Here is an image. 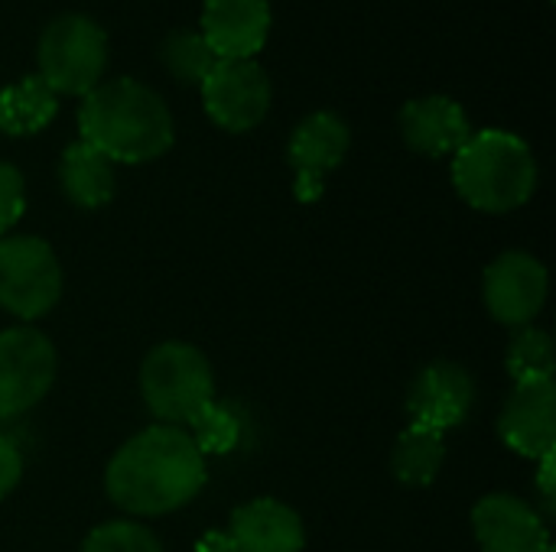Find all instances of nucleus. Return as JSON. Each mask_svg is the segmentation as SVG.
I'll use <instances>...</instances> for the list:
<instances>
[{
  "instance_id": "f257e3e1",
  "label": "nucleus",
  "mask_w": 556,
  "mask_h": 552,
  "mask_svg": "<svg viewBox=\"0 0 556 552\" xmlns=\"http://www.w3.org/2000/svg\"><path fill=\"white\" fill-rule=\"evenodd\" d=\"M208 482V468L182 426H147L130 436L104 472V491L114 508L134 517H163L189 501Z\"/></svg>"
},
{
  "instance_id": "f03ea898",
  "label": "nucleus",
  "mask_w": 556,
  "mask_h": 552,
  "mask_svg": "<svg viewBox=\"0 0 556 552\" xmlns=\"http://www.w3.org/2000/svg\"><path fill=\"white\" fill-rule=\"evenodd\" d=\"M78 133L111 163L160 159L176 137L163 94L137 78H111L81 98Z\"/></svg>"
},
{
  "instance_id": "7ed1b4c3",
  "label": "nucleus",
  "mask_w": 556,
  "mask_h": 552,
  "mask_svg": "<svg viewBox=\"0 0 556 552\" xmlns=\"http://www.w3.org/2000/svg\"><path fill=\"white\" fill-rule=\"evenodd\" d=\"M534 150L508 130H472L453 153V185L466 205L485 215H508L538 192Z\"/></svg>"
},
{
  "instance_id": "20e7f679",
  "label": "nucleus",
  "mask_w": 556,
  "mask_h": 552,
  "mask_svg": "<svg viewBox=\"0 0 556 552\" xmlns=\"http://www.w3.org/2000/svg\"><path fill=\"white\" fill-rule=\"evenodd\" d=\"M140 397L163 426H186L215 400L208 358L189 342H160L140 364Z\"/></svg>"
},
{
  "instance_id": "39448f33",
  "label": "nucleus",
  "mask_w": 556,
  "mask_h": 552,
  "mask_svg": "<svg viewBox=\"0 0 556 552\" xmlns=\"http://www.w3.org/2000/svg\"><path fill=\"white\" fill-rule=\"evenodd\" d=\"M39 78L55 94L85 98L104 81L108 33L85 13H62L46 23L36 42Z\"/></svg>"
},
{
  "instance_id": "423d86ee",
  "label": "nucleus",
  "mask_w": 556,
  "mask_h": 552,
  "mask_svg": "<svg viewBox=\"0 0 556 552\" xmlns=\"http://www.w3.org/2000/svg\"><path fill=\"white\" fill-rule=\"evenodd\" d=\"M62 283V264L42 238H0V309L29 325L59 306Z\"/></svg>"
},
{
  "instance_id": "0eeeda50",
  "label": "nucleus",
  "mask_w": 556,
  "mask_h": 552,
  "mask_svg": "<svg viewBox=\"0 0 556 552\" xmlns=\"http://www.w3.org/2000/svg\"><path fill=\"white\" fill-rule=\"evenodd\" d=\"M59 355L36 325H13L0 332V420L29 413L55 384Z\"/></svg>"
},
{
  "instance_id": "6e6552de",
  "label": "nucleus",
  "mask_w": 556,
  "mask_h": 552,
  "mask_svg": "<svg viewBox=\"0 0 556 552\" xmlns=\"http://www.w3.org/2000/svg\"><path fill=\"white\" fill-rule=\"evenodd\" d=\"M199 88L205 114L228 133L254 130L270 114L274 85L257 59H218Z\"/></svg>"
},
{
  "instance_id": "1a4fd4ad",
  "label": "nucleus",
  "mask_w": 556,
  "mask_h": 552,
  "mask_svg": "<svg viewBox=\"0 0 556 552\" xmlns=\"http://www.w3.org/2000/svg\"><path fill=\"white\" fill-rule=\"evenodd\" d=\"M352 146V130L336 111L306 114L287 143V163L293 169V195L303 205H313L326 192V176L342 166Z\"/></svg>"
},
{
  "instance_id": "9d476101",
  "label": "nucleus",
  "mask_w": 556,
  "mask_h": 552,
  "mask_svg": "<svg viewBox=\"0 0 556 552\" xmlns=\"http://www.w3.org/2000/svg\"><path fill=\"white\" fill-rule=\"evenodd\" d=\"M303 517L277 498H254L235 508L228 534H205L195 552H303Z\"/></svg>"
},
{
  "instance_id": "9b49d317",
  "label": "nucleus",
  "mask_w": 556,
  "mask_h": 552,
  "mask_svg": "<svg viewBox=\"0 0 556 552\" xmlns=\"http://www.w3.org/2000/svg\"><path fill=\"white\" fill-rule=\"evenodd\" d=\"M551 277L547 267L528 251H505L485 267L482 293L485 309L498 325L525 329L534 325L547 303Z\"/></svg>"
},
{
  "instance_id": "f8f14e48",
  "label": "nucleus",
  "mask_w": 556,
  "mask_h": 552,
  "mask_svg": "<svg viewBox=\"0 0 556 552\" xmlns=\"http://www.w3.org/2000/svg\"><path fill=\"white\" fill-rule=\"evenodd\" d=\"M476 407V381L456 361H433L427 364L407 390V416L410 426L446 433L463 426Z\"/></svg>"
},
{
  "instance_id": "ddd939ff",
  "label": "nucleus",
  "mask_w": 556,
  "mask_h": 552,
  "mask_svg": "<svg viewBox=\"0 0 556 552\" xmlns=\"http://www.w3.org/2000/svg\"><path fill=\"white\" fill-rule=\"evenodd\" d=\"M472 534L482 552H551L547 521L518 495H489L472 508Z\"/></svg>"
},
{
  "instance_id": "4468645a",
  "label": "nucleus",
  "mask_w": 556,
  "mask_h": 552,
  "mask_svg": "<svg viewBox=\"0 0 556 552\" xmlns=\"http://www.w3.org/2000/svg\"><path fill=\"white\" fill-rule=\"evenodd\" d=\"M502 442L518 452L521 459H544L556 449V384L554 381H531L515 384L511 397L498 416Z\"/></svg>"
},
{
  "instance_id": "2eb2a0df",
  "label": "nucleus",
  "mask_w": 556,
  "mask_h": 552,
  "mask_svg": "<svg viewBox=\"0 0 556 552\" xmlns=\"http://www.w3.org/2000/svg\"><path fill=\"white\" fill-rule=\"evenodd\" d=\"M199 33L218 59H254L270 36V3L205 0Z\"/></svg>"
},
{
  "instance_id": "dca6fc26",
  "label": "nucleus",
  "mask_w": 556,
  "mask_h": 552,
  "mask_svg": "<svg viewBox=\"0 0 556 552\" xmlns=\"http://www.w3.org/2000/svg\"><path fill=\"white\" fill-rule=\"evenodd\" d=\"M401 137L414 153L424 156H453L469 137H472V124L469 114L463 111L459 101L446 98V94H427V98H414L401 107Z\"/></svg>"
},
{
  "instance_id": "f3484780",
  "label": "nucleus",
  "mask_w": 556,
  "mask_h": 552,
  "mask_svg": "<svg viewBox=\"0 0 556 552\" xmlns=\"http://www.w3.org/2000/svg\"><path fill=\"white\" fill-rule=\"evenodd\" d=\"M59 185L75 208L98 211L114 198L117 189L114 163L94 146H88L85 140H75L65 146L59 159Z\"/></svg>"
},
{
  "instance_id": "a211bd4d",
  "label": "nucleus",
  "mask_w": 556,
  "mask_h": 552,
  "mask_svg": "<svg viewBox=\"0 0 556 552\" xmlns=\"http://www.w3.org/2000/svg\"><path fill=\"white\" fill-rule=\"evenodd\" d=\"M55 111L59 94L39 75H26L0 91V133L33 137L55 120Z\"/></svg>"
},
{
  "instance_id": "6ab92c4d",
  "label": "nucleus",
  "mask_w": 556,
  "mask_h": 552,
  "mask_svg": "<svg viewBox=\"0 0 556 552\" xmlns=\"http://www.w3.org/2000/svg\"><path fill=\"white\" fill-rule=\"evenodd\" d=\"M446 462V442L433 429L407 426L391 452V472L407 488H427L440 478Z\"/></svg>"
},
{
  "instance_id": "aec40b11",
  "label": "nucleus",
  "mask_w": 556,
  "mask_h": 552,
  "mask_svg": "<svg viewBox=\"0 0 556 552\" xmlns=\"http://www.w3.org/2000/svg\"><path fill=\"white\" fill-rule=\"evenodd\" d=\"M186 426H189L186 433L195 442V449L202 452V459L231 455L244 439V413L225 400H208Z\"/></svg>"
},
{
  "instance_id": "412c9836",
  "label": "nucleus",
  "mask_w": 556,
  "mask_h": 552,
  "mask_svg": "<svg viewBox=\"0 0 556 552\" xmlns=\"http://www.w3.org/2000/svg\"><path fill=\"white\" fill-rule=\"evenodd\" d=\"M505 368L515 384H531V381H554L556 355L551 332L538 325L515 329V338L505 355Z\"/></svg>"
},
{
  "instance_id": "4be33fe9",
  "label": "nucleus",
  "mask_w": 556,
  "mask_h": 552,
  "mask_svg": "<svg viewBox=\"0 0 556 552\" xmlns=\"http://www.w3.org/2000/svg\"><path fill=\"white\" fill-rule=\"evenodd\" d=\"M160 59H163L166 72L182 85H202L218 62V55L212 52V46L205 42V36L199 29L169 33L160 46Z\"/></svg>"
},
{
  "instance_id": "5701e85b",
  "label": "nucleus",
  "mask_w": 556,
  "mask_h": 552,
  "mask_svg": "<svg viewBox=\"0 0 556 552\" xmlns=\"http://www.w3.org/2000/svg\"><path fill=\"white\" fill-rule=\"evenodd\" d=\"M81 552H163V543L137 521H111L85 537Z\"/></svg>"
},
{
  "instance_id": "b1692460",
  "label": "nucleus",
  "mask_w": 556,
  "mask_h": 552,
  "mask_svg": "<svg viewBox=\"0 0 556 552\" xmlns=\"http://www.w3.org/2000/svg\"><path fill=\"white\" fill-rule=\"evenodd\" d=\"M26 211V182L23 172L13 163L0 159V238L10 234V228Z\"/></svg>"
},
{
  "instance_id": "393cba45",
  "label": "nucleus",
  "mask_w": 556,
  "mask_h": 552,
  "mask_svg": "<svg viewBox=\"0 0 556 552\" xmlns=\"http://www.w3.org/2000/svg\"><path fill=\"white\" fill-rule=\"evenodd\" d=\"M20 478H23V455L7 436H0V501L20 485Z\"/></svg>"
},
{
  "instance_id": "a878e982",
  "label": "nucleus",
  "mask_w": 556,
  "mask_h": 552,
  "mask_svg": "<svg viewBox=\"0 0 556 552\" xmlns=\"http://www.w3.org/2000/svg\"><path fill=\"white\" fill-rule=\"evenodd\" d=\"M538 495H541V504H544V521H551L556 514V455H544L538 459Z\"/></svg>"
},
{
  "instance_id": "bb28decb",
  "label": "nucleus",
  "mask_w": 556,
  "mask_h": 552,
  "mask_svg": "<svg viewBox=\"0 0 556 552\" xmlns=\"http://www.w3.org/2000/svg\"><path fill=\"white\" fill-rule=\"evenodd\" d=\"M551 552H554V547H551Z\"/></svg>"
}]
</instances>
